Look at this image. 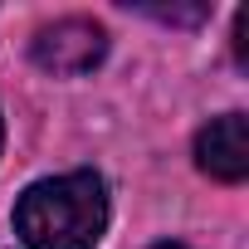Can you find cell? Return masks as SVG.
<instances>
[{
	"mask_svg": "<svg viewBox=\"0 0 249 249\" xmlns=\"http://www.w3.org/2000/svg\"><path fill=\"white\" fill-rule=\"evenodd\" d=\"M157 249H186V244H157Z\"/></svg>",
	"mask_w": 249,
	"mask_h": 249,
	"instance_id": "obj_4",
	"label": "cell"
},
{
	"mask_svg": "<svg viewBox=\"0 0 249 249\" xmlns=\"http://www.w3.org/2000/svg\"><path fill=\"white\" fill-rule=\"evenodd\" d=\"M30 54L44 73H59V78H73V73H88L103 64L107 54V30L88 15H64L44 30H35L30 39Z\"/></svg>",
	"mask_w": 249,
	"mask_h": 249,
	"instance_id": "obj_2",
	"label": "cell"
},
{
	"mask_svg": "<svg viewBox=\"0 0 249 249\" xmlns=\"http://www.w3.org/2000/svg\"><path fill=\"white\" fill-rule=\"evenodd\" d=\"M0 147H5V122H0Z\"/></svg>",
	"mask_w": 249,
	"mask_h": 249,
	"instance_id": "obj_5",
	"label": "cell"
},
{
	"mask_svg": "<svg viewBox=\"0 0 249 249\" xmlns=\"http://www.w3.org/2000/svg\"><path fill=\"white\" fill-rule=\"evenodd\" d=\"M107 230V181L69 171L35 181L15 200V234L25 249H93Z\"/></svg>",
	"mask_w": 249,
	"mask_h": 249,
	"instance_id": "obj_1",
	"label": "cell"
},
{
	"mask_svg": "<svg viewBox=\"0 0 249 249\" xmlns=\"http://www.w3.org/2000/svg\"><path fill=\"white\" fill-rule=\"evenodd\" d=\"M196 166L225 186L249 176V122H244V112L210 117L196 132Z\"/></svg>",
	"mask_w": 249,
	"mask_h": 249,
	"instance_id": "obj_3",
	"label": "cell"
}]
</instances>
